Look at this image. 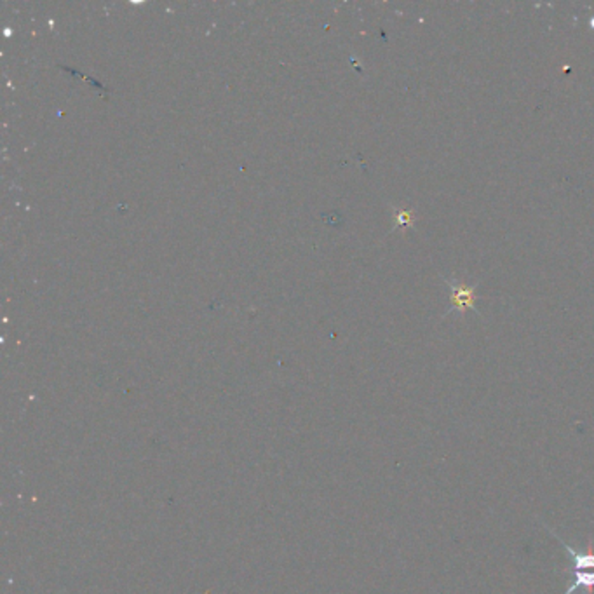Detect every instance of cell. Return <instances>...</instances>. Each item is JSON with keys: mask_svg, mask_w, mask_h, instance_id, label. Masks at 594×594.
Returning a JSON list of instances; mask_svg holds the SVG:
<instances>
[{"mask_svg": "<svg viewBox=\"0 0 594 594\" xmlns=\"http://www.w3.org/2000/svg\"><path fill=\"white\" fill-rule=\"evenodd\" d=\"M544 528H546L551 535H554V539L561 544L563 549L566 551V554L572 558V584L569 586V589L563 594H577L578 591H586L588 594H591L589 591L594 589V549L591 540H589L588 551L575 549L569 542H565L554 530L547 527L546 523H544Z\"/></svg>", "mask_w": 594, "mask_h": 594, "instance_id": "6da1fadb", "label": "cell"}, {"mask_svg": "<svg viewBox=\"0 0 594 594\" xmlns=\"http://www.w3.org/2000/svg\"><path fill=\"white\" fill-rule=\"evenodd\" d=\"M452 286V312L459 310L465 312L467 309H474V287Z\"/></svg>", "mask_w": 594, "mask_h": 594, "instance_id": "7a4b0ae2", "label": "cell"}]
</instances>
